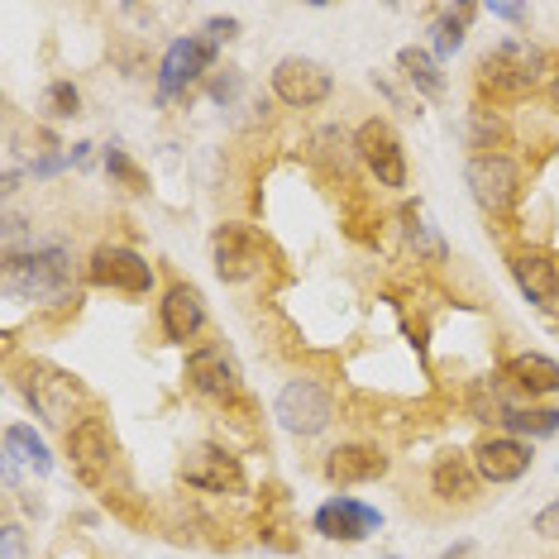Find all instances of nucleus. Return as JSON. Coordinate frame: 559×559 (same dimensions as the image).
Returning <instances> with one entry per match:
<instances>
[{
	"label": "nucleus",
	"instance_id": "21",
	"mask_svg": "<svg viewBox=\"0 0 559 559\" xmlns=\"http://www.w3.org/2000/svg\"><path fill=\"white\" fill-rule=\"evenodd\" d=\"M474 483H478V474H474V460H464V454H444V460L436 464V492L440 498H468L474 492Z\"/></svg>",
	"mask_w": 559,
	"mask_h": 559
},
{
	"label": "nucleus",
	"instance_id": "11",
	"mask_svg": "<svg viewBox=\"0 0 559 559\" xmlns=\"http://www.w3.org/2000/svg\"><path fill=\"white\" fill-rule=\"evenodd\" d=\"M474 474H478V483H516L521 474L531 468V440H516V436H488L478 444L474 454Z\"/></svg>",
	"mask_w": 559,
	"mask_h": 559
},
{
	"label": "nucleus",
	"instance_id": "22",
	"mask_svg": "<svg viewBox=\"0 0 559 559\" xmlns=\"http://www.w3.org/2000/svg\"><path fill=\"white\" fill-rule=\"evenodd\" d=\"M5 450L29 464L34 474H53V454H48L44 436H34V426H5Z\"/></svg>",
	"mask_w": 559,
	"mask_h": 559
},
{
	"label": "nucleus",
	"instance_id": "30",
	"mask_svg": "<svg viewBox=\"0 0 559 559\" xmlns=\"http://www.w3.org/2000/svg\"><path fill=\"white\" fill-rule=\"evenodd\" d=\"M531 526H536V536H545V540H555V536H559V502H550V507H540V512H536V521H531Z\"/></svg>",
	"mask_w": 559,
	"mask_h": 559
},
{
	"label": "nucleus",
	"instance_id": "2",
	"mask_svg": "<svg viewBox=\"0 0 559 559\" xmlns=\"http://www.w3.org/2000/svg\"><path fill=\"white\" fill-rule=\"evenodd\" d=\"M273 416L277 426L287 430V436H321L330 426V416H335V402H330V392L316 383V378H292V383L277 392L273 402Z\"/></svg>",
	"mask_w": 559,
	"mask_h": 559
},
{
	"label": "nucleus",
	"instance_id": "38",
	"mask_svg": "<svg viewBox=\"0 0 559 559\" xmlns=\"http://www.w3.org/2000/svg\"><path fill=\"white\" fill-rule=\"evenodd\" d=\"M383 559H397V555H383Z\"/></svg>",
	"mask_w": 559,
	"mask_h": 559
},
{
	"label": "nucleus",
	"instance_id": "13",
	"mask_svg": "<svg viewBox=\"0 0 559 559\" xmlns=\"http://www.w3.org/2000/svg\"><path fill=\"white\" fill-rule=\"evenodd\" d=\"M215 62V44L206 39H177L163 53V72H158V100H173L177 92H187L201 72Z\"/></svg>",
	"mask_w": 559,
	"mask_h": 559
},
{
	"label": "nucleus",
	"instance_id": "1",
	"mask_svg": "<svg viewBox=\"0 0 559 559\" xmlns=\"http://www.w3.org/2000/svg\"><path fill=\"white\" fill-rule=\"evenodd\" d=\"M5 287L24 301L53 307L72 292V253L62 245H34L24 253H5Z\"/></svg>",
	"mask_w": 559,
	"mask_h": 559
},
{
	"label": "nucleus",
	"instance_id": "7",
	"mask_svg": "<svg viewBox=\"0 0 559 559\" xmlns=\"http://www.w3.org/2000/svg\"><path fill=\"white\" fill-rule=\"evenodd\" d=\"M483 82L498 86V92H531L545 78V53L531 44H502L483 58Z\"/></svg>",
	"mask_w": 559,
	"mask_h": 559
},
{
	"label": "nucleus",
	"instance_id": "17",
	"mask_svg": "<svg viewBox=\"0 0 559 559\" xmlns=\"http://www.w3.org/2000/svg\"><path fill=\"white\" fill-rule=\"evenodd\" d=\"M158 316H163V335L187 345V340H197L201 325H206V301H201L197 287L177 283V287H168V297L158 301Z\"/></svg>",
	"mask_w": 559,
	"mask_h": 559
},
{
	"label": "nucleus",
	"instance_id": "36",
	"mask_svg": "<svg viewBox=\"0 0 559 559\" xmlns=\"http://www.w3.org/2000/svg\"><path fill=\"white\" fill-rule=\"evenodd\" d=\"M440 559H474V545H468V540H460V545H454V550H444Z\"/></svg>",
	"mask_w": 559,
	"mask_h": 559
},
{
	"label": "nucleus",
	"instance_id": "35",
	"mask_svg": "<svg viewBox=\"0 0 559 559\" xmlns=\"http://www.w3.org/2000/svg\"><path fill=\"white\" fill-rule=\"evenodd\" d=\"M62 163H72V158H39V163H34V177H53Z\"/></svg>",
	"mask_w": 559,
	"mask_h": 559
},
{
	"label": "nucleus",
	"instance_id": "34",
	"mask_svg": "<svg viewBox=\"0 0 559 559\" xmlns=\"http://www.w3.org/2000/svg\"><path fill=\"white\" fill-rule=\"evenodd\" d=\"M235 92H239V78H215V82H211V96H215V100H230Z\"/></svg>",
	"mask_w": 559,
	"mask_h": 559
},
{
	"label": "nucleus",
	"instance_id": "27",
	"mask_svg": "<svg viewBox=\"0 0 559 559\" xmlns=\"http://www.w3.org/2000/svg\"><path fill=\"white\" fill-rule=\"evenodd\" d=\"M44 110H48V116H58V120L78 116V110H82L78 86H72V82H53V86H48V92H44Z\"/></svg>",
	"mask_w": 559,
	"mask_h": 559
},
{
	"label": "nucleus",
	"instance_id": "24",
	"mask_svg": "<svg viewBox=\"0 0 559 559\" xmlns=\"http://www.w3.org/2000/svg\"><path fill=\"white\" fill-rule=\"evenodd\" d=\"M502 426L512 430L516 440H545V436H555L559 430V412L555 406H516Z\"/></svg>",
	"mask_w": 559,
	"mask_h": 559
},
{
	"label": "nucleus",
	"instance_id": "3",
	"mask_svg": "<svg viewBox=\"0 0 559 559\" xmlns=\"http://www.w3.org/2000/svg\"><path fill=\"white\" fill-rule=\"evenodd\" d=\"M20 388H24V402L34 406V416H44L48 426H68L72 412H78V402H82L78 378L62 373L53 364H29Z\"/></svg>",
	"mask_w": 559,
	"mask_h": 559
},
{
	"label": "nucleus",
	"instance_id": "31",
	"mask_svg": "<svg viewBox=\"0 0 559 559\" xmlns=\"http://www.w3.org/2000/svg\"><path fill=\"white\" fill-rule=\"evenodd\" d=\"M235 34H239V24H235V20H211V24H206V44H215V48L230 44Z\"/></svg>",
	"mask_w": 559,
	"mask_h": 559
},
{
	"label": "nucleus",
	"instance_id": "33",
	"mask_svg": "<svg viewBox=\"0 0 559 559\" xmlns=\"http://www.w3.org/2000/svg\"><path fill=\"white\" fill-rule=\"evenodd\" d=\"M498 20H507V24H526V5H488Z\"/></svg>",
	"mask_w": 559,
	"mask_h": 559
},
{
	"label": "nucleus",
	"instance_id": "32",
	"mask_svg": "<svg viewBox=\"0 0 559 559\" xmlns=\"http://www.w3.org/2000/svg\"><path fill=\"white\" fill-rule=\"evenodd\" d=\"M0 478H5V488H15V478H20V460H15V454H0Z\"/></svg>",
	"mask_w": 559,
	"mask_h": 559
},
{
	"label": "nucleus",
	"instance_id": "14",
	"mask_svg": "<svg viewBox=\"0 0 559 559\" xmlns=\"http://www.w3.org/2000/svg\"><path fill=\"white\" fill-rule=\"evenodd\" d=\"M383 474H388V454L373 450V444H340V450L325 454L330 488H359V483H373Z\"/></svg>",
	"mask_w": 559,
	"mask_h": 559
},
{
	"label": "nucleus",
	"instance_id": "5",
	"mask_svg": "<svg viewBox=\"0 0 559 559\" xmlns=\"http://www.w3.org/2000/svg\"><path fill=\"white\" fill-rule=\"evenodd\" d=\"M330 92H335V78H330L316 58H283L273 68V96L292 110L325 106Z\"/></svg>",
	"mask_w": 559,
	"mask_h": 559
},
{
	"label": "nucleus",
	"instance_id": "8",
	"mask_svg": "<svg viewBox=\"0 0 559 559\" xmlns=\"http://www.w3.org/2000/svg\"><path fill=\"white\" fill-rule=\"evenodd\" d=\"M354 148H359L364 168L378 177V187H406V154H402V139L392 134V124H383V120L359 124Z\"/></svg>",
	"mask_w": 559,
	"mask_h": 559
},
{
	"label": "nucleus",
	"instance_id": "18",
	"mask_svg": "<svg viewBox=\"0 0 559 559\" xmlns=\"http://www.w3.org/2000/svg\"><path fill=\"white\" fill-rule=\"evenodd\" d=\"M512 277H516V287H521L526 301H536V307H545V311L559 307V263L550 259V253H536V249L516 253Z\"/></svg>",
	"mask_w": 559,
	"mask_h": 559
},
{
	"label": "nucleus",
	"instance_id": "29",
	"mask_svg": "<svg viewBox=\"0 0 559 559\" xmlns=\"http://www.w3.org/2000/svg\"><path fill=\"white\" fill-rule=\"evenodd\" d=\"M0 559H24V531L15 526V521L0 526Z\"/></svg>",
	"mask_w": 559,
	"mask_h": 559
},
{
	"label": "nucleus",
	"instance_id": "20",
	"mask_svg": "<svg viewBox=\"0 0 559 559\" xmlns=\"http://www.w3.org/2000/svg\"><path fill=\"white\" fill-rule=\"evenodd\" d=\"M512 378L507 373H492V378H478L474 392H468V406H474V416L478 421H507V416L516 412V402H512Z\"/></svg>",
	"mask_w": 559,
	"mask_h": 559
},
{
	"label": "nucleus",
	"instance_id": "15",
	"mask_svg": "<svg viewBox=\"0 0 559 559\" xmlns=\"http://www.w3.org/2000/svg\"><path fill=\"white\" fill-rule=\"evenodd\" d=\"M110 460H116V440H110V426L100 416H86V421L72 430V464L86 483H100L110 474Z\"/></svg>",
	"mask_w": 559,
	"mask_h": 559
},
{
	"label": "nucleus",
	"instance_id": "19",
	"mask_svg": "<svg viewBox=\"0 0 559 559\" xmlns=\"http://www.w3.org/2000/svg\"><path fill=\"white\" fill-rule=\"evenodd\" d=\"M507 378H512V388L526 392V397L559 392V364L545 359V354H516V359L507 364Z\"/></svg>",
	"mask_w": 559,
	"mask_h": 559
},
{
	"label": "nucleus",
	"instance_id": "23",
	"mask_svg": "<svg viewBox=\"0 0 559 559\" xmlns=\"http://www.w3.org/2000/svg\"><path fill=\"white\" fill-rule=\"evenodd\" d=\"M402 62V72H406V82L416 86L421 96H440L444 92V78H440V62L426 53V48H402L397 53Z\"/></svg>",
	"mask_w": 559,
	"mask_h": 559
},
{
	"label": "nucleus",
	"instance_id": "26",
	"mask_svg": "<svg viewBox=\"0 0 559 559\" xmlns=\"http://www.w3.org/2000/svg\"><path fill=\"white\" fill-rule=\"evenodd\" d=\"M406 245L416 249V259L444 263V239H440L436 225L426 221V211H406Z\"/></svg>",
	"mask_w": 559,
	"mask_h": 559
},
{
	"label": "nucleus",
	"instance_id": "37",
	"mask_svg": "<svg viewBox=\"0 0 559 559\" xmlns=\"http://www.w3.org/2000/svg\"><path fill=\"white\" fill-rule=\"evenodd\" d=\"M550 100H555V110H559V78L550 82Z\"/></svg>",
	"mask_w": 559,
	"mask_h": 559
},
{
	"label": "nucleus",
	"instance_id": "4",
	"mask_svg": "<svg viewBox=\"0 0 559 559\" xmlns=\"http://www.w3.org/2000/svg\"><path fill=\"white\" fill-rule=\"evenodd\" d=\"M468 192L488 215H507L516 206V192H521V173L507 154H474L468 158Z\"/></svg>",
	"mask_w": 559,
	"mask_h": 559
},
{
	"label": "nucleus",
	"instance_id": "28",
	"mask_svg": "<svg viewBox=\"0 0 559 559\" xmlns=\"http://www.w3.org/2000/svg\"><path fill=\"white\" fill-rule=\"evenodd\" d=\"M106 168H110V173H116V177H120V182H124V187H134V192H139V187H144V177H139V168H134V163H130V158H124V154H120V148H116V144H110V148H106Z\"/></svg>",
	"mask_w": 559,
	"mask_h": 559
},
{
	"label": "nucleus",
	"instance_id": "9",
	"mask_svg": "<svg viewBox=\"0 0 559 559\" xmlns=\"http://www.w3.org/2000/svg\"><path fill=\"white\" fill-rule=\"evenodd\" d=\"M182 478L201 492H239L245 488V468H239V460L230 450H221V444H192L182 460Z\"/></svg>",
	"mask_w": 559,
	"mask_h": 559
},
{
	"label": "nucleus",
	"instance_id": "16",
	"mask_svg": "<svg viewBox=\"0 0 559 559\" xmlns=\"http://www.w3.org/2000/svg\"><path fill=\"white\" fill-rule=\"evenodd\" d=\"M383 526V516L373 507H364L359 498H330L321 512H316V531L325 540H364L368 531Z\"/></svg>",
	"mask_w": 559,
	"mask_h": 559
},
{
	"label": "nucleus",
	"instance_id": "25",
	"mask_svg": "<svg viewBox=\"0 0 559 559\" xmlns=\"http://www.w3.org/2000/svg\"><path fill=\"white\" fill-rule=\"evenodd\" d=\"M478 15V5H454V10H444V15L436 20V58H450V53H460L464 48V29H468V20Z\"/></svg>",
	"mask_w": 559,
	"mask_h": 559
},
{
	"label": "nucleus",
	"instance_id": "10",
	"mask_svg": "<svg viewBox=\"0 0 559 559\" xmlns=\"http://www.w3.org/2000/svg\"><path fill=\"white\" fill-rule=\"evenodd\" d=\"M187 383H192L201 397H211V402H235L239 388H245L239 383V364L221 345H206V349L187 354Z\"/></svg>",
	"mask_w": 559,
	"mask_h": 559
},
{
	"label": "nucleus",
	"instance_id": "6",
	"mask_svg": "<svg viewBox=\"0 0 559 559\" xmlns=\"http://www.w3.org/2000/svg\"><path fill=\"white\" fill-rule=\"evenodd\" d=\"M211 249H215V273H221V283H249L253 273H263V259H269L259 230H249V225H221Z\"/></svg>",
	"mask_w": 559,
	"mask_h": 559
},
{
	"label": "nucleus",
	"instance_id": "12",
	"mask_svg": "<svg viewBox=\"0 0 559 559\" xmlns=\"http://www.w3.org/2000/svg\"><path fill=\"white\" fill-rule=\"evenodd\" d=\"M92 283L96 287H116V292H148L154 287V269L139 259L134 249H120V245H100L92 253Z\"/></svg>",
	"mask_w": 559,
	"mask_h": 559
}]
</instances>
